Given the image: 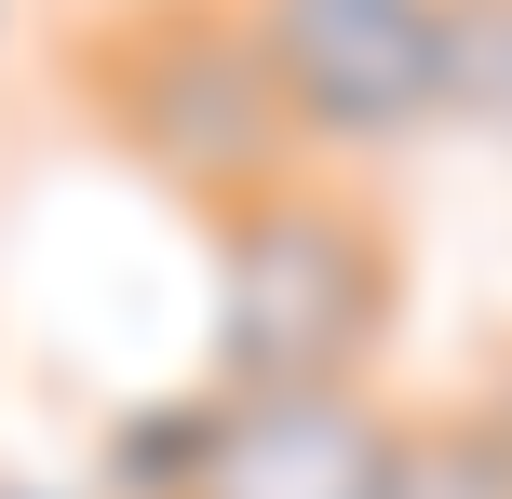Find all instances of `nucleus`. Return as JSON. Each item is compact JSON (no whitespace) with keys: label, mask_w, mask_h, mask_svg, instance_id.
<instances>
[{"label":"nucleus","mask_w":512,"mask_h":499,"mask_svg":"<svg viewBox=\"0 0 512 499\" xmlns=\"http://www.w3.org/2000/svg\"><path fill=\"white\" fill-rule=\"evenodd\" d=\"M216 230V351L203 392H364L405 324V230L351 176L297 162L283 189L203 216Z\"/></svg>","instance_id":"1"},{"label":"nucleus","mask_w":512,"mask_h":499,"mask_svg":"<svg viewBox=\"0 0 512 499\" xmlns=\"http://www.w3.org/2000/svg\"><path fill=\"white\" fill-rule=\"evenodd\" d=\"M68 81H81V108H95L162 189H189L203 216L256 203V189H283L310 162L230 0H108L68 41Z\"/></svg>","instance_id":"2"},{"label":"nucleus","mask_w":512,"mask_h":499,"mask_svg":"<svg viewBox=\"0 0 512 499\" xmlns=\"http://www.w3.org/2000/svg\"><path fill=\"white\" fill-rule=\"evenodd\" d=\"M310 162H364L432 135V0H230Z\"/></svg>","instance_id":"3"},{"label":"nucleus","mask_w":512,"mask_h":499,"mask_svg":"<svg viewBox=\"0 0 512 499\" xmlns=\"http://www.w3.org/2000/svg\"><path fill=\"white\" fill-rule=\"evenodd\" d=\"M189 499H405V405L364 392H216Z\"/></svg>","instance_id":"4"},{"label":"nucleus","mask_w":512,"mask_h":499,"mask_svg":"<svg viewBox=\"0 0 512 499\" xmlns=\"http://www.w3.org/2000/svg\"><path fill=\"white\" fill-rule=\"evenodd\" d=\"M405 499H512V365L405 419Z\"/></svg>","instance_id":"5"},{"label":"nucleus","mask_w":512,"mask_h":499,"mask_svg":"<svg viewBox=\"0 0 512 499\" xmlns=\"http://www.w3.org/2000/svg\"><path fill=\"white\" fill-rule=\"evenodd\" d=\"M432 81H445L432 122L512 135V0H432Z\"/></svg>","instance_id":"6"},{"label":"nucleus","mask_w":512,"mask_h":499,"mask_svg":"<svg viewBox=\"0 0 512 499\" xmlns=\"http://www.w3.org/2000/svg\"><path fill=\"white\" fill-rule=\"evenodd\" d=\"M203 446H216V392H176V405H135L95 446V473H108V499H189Z\"/></svg>","instance_id":"7"},{"label":"nucleus","mask_w":512,"mask_h":499,"mask_svg":"<svg viewBox=\"0 0 512 499\" xmlns=\"http://www.w3.org/2000/svg\"><path fill=\"white\" fill-rule=\"evenodd\" d=\"M0 499H54V486H0Z\"/></svg>","instance_id":"8"}]
</instances>
